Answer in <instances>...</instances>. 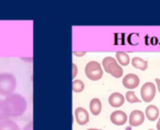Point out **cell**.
<instances>
[{"label": "cell", "mask_w": 160, "mask_h": 130, "mask_svg": "<svg viewBox=\"0 0 160 130\" xmlns=\"http://www.w3.org/2000/svg\"><path fill=\"white\" fill-rule=\"evenodd\" d=\"M71 88H72V91L75 93H80L82 92L83 89H85V83L83 81L81 80H73L72 81V84H71Z\"/></svg>", "instance_id": "cell-17"}, {"label": "cell", "mask_w": 160, "mask_h": 130, "mask_svg": "<svg viewBox=\"0 0 160 130\" xmlns=\"http://www.w3.org/2000/svg\"><path fill=\"white\" fill-rule=\"evenodd\" d=\"M124 102H125L124 95L121 94V93H118V92L113 93V94H111L109 97L110 105L113 106V107H120V106H122L123 104H124Z\"/></svg>", "instance_id": "cell-10"}, {"label": "cell", "mask_w": 160, "mask_h": 130, "mask_svg": "<svg viewBox=\"0 0 160 130\" xmlns=\"http://www.w3.org/2000/svg\"><path fill=\"white\" fill-rule=\"evenodd\" d=\"M157 129L160 130V117H159V120H158V123H157Z\"/></svg>", "instance_id": "cell-23"}, {"label": "cell", "mask_w": 160, "mask_h": 130, "mask_svg": "<svg viewBox=\"0 0 160 130\" xmlns=\"http://www.w3.org/2000/svg\"><path fill=\"white\" fill-rule=\"evenodd\" d=\"M131 129H132V127H131V126H129V127H127V128H126V130H131Z\"/></svg>", "instance_id": "cell-25"}, {"label": "cell", "mask_w": 160, "mask_h": 130, "mask_svg": "<svg viewBox=\"0 0 160 130\" xmlns=\"http://www.w3.org/2000/svg\"><path fill=\"white\" fill-rule=\"evenodd\" d=\"M23 130H33V121H30L29 123H27L24 126V128H23Z\"/></svg>", "instance_id": "cell-20"}, {"label": "cell", "mask_w": 160, "mask_h": 130, "mask_svg": "<svg viewBox=\"0 0 160 130\" xmlns=\"http://www.w3.org/2000/svg\"><path fill=\"white\" fill-rule=\"evenodd\" d=\"M72 54L75 56H78V57H82V56L86 55V51H72Z\"/></svg>", "instance_id": "cell-21"}, {"label": "cell", "mask_w": 160, "mask_h": 130, "mask_svg": "<svg viewBox=\"0 0 160 130\" xmlns=\"http://www.w3.org/2000/svg\"><path fill=\"white\" fill-rule=\"evenodd\" d=\"M75 118L78 125L83 126L86 123H88V121L90 120L89 113L87 112V109H85L83 107H78L75 110Z\"/></svg>", "instance_id": "cell-7"}, {"label": "cell", "mask_w": 160, "mask_h": 130, "mask_svg": "<svg viewBox=\"0 0 160 130\" xmlns=\"http://www.w3.org/2000/svg\"><path fill=\"white\" fill-rule=\"evenodd\" d=\"M102 68L114 78H121L123 75V68L113 57H105L102 61Z\"/></svg>", "instance_id": "cell-3"}, {"label": "cell", "mask_w": 160, "mask_h": 130, "mask_svg": "<svg viewBox=\"0 0 160 130\" xmlns=\"http://www.w3.org/2000/svg\"><path fill=\"white\" fill-rule=\"evenodd\" d=\"M0 130H20V128L13 120L8 119L0 121Z\"/></svg>", "instance_id": "cell-15"}, {"label": "cell", "mask_w": 160, "mask_h": 130, "mask_svg": "<svg viewBox=\"0 0 160 130\" xmlns=\"http://www.w3.org/2000/svg\"><path fill=\"white\" fill-rule=\"evenodd\" d=\"M5 102L9 108L11 117L21 116L24 114L28 108L27 99L20 94H11L10 96L6 97Z\"/></svg>", "instance_id": "cell-1"}, {"label": "cell", "mask_w": 160, "mask_h": 130, "mask_svg": "<svg viewBox=\"0 0 160 130\" xmlns=\"http://www.w3.org/2000/svg\"><path fill=\"white\" fill-rule=\"evenodd\" d=\"M156 84H157V89L160 93V79H156Z\"/></svg>", "instance_id": "cell-22"}, {"label": "cell", "mask_w": 160, "mask_h": 130, "mask_svg": "<svg viewBox=\"0 0 160 130\" xmlns=\"http://www.w3.org/2000/svg\"><path fill=\"white\" fill-rule=\"evenodd\" d=\"M71 67H72V79L75 80V78L77 77V72H78V68H77V66H76V64H72L71 65Z\"/></svg>", "instance_id": "cell-19"}, {"label": "cell", "mask_w": 160, "mask_h": 130, "mask_svg": "<svg viewBox=\"0 0 160 130\" xmlns=\"http://www.w3.org/2000/svg\"><path fill=\"white\" fill-rule=\"evenodd\" d=\"M145 120V114L142 112V110H133L131 113L128 117V121H129V125L131 127H138L140 126Z\"/></svg>", "instance_id": "cell-6"}, {"label": "cell", "mask_w": 160, "mask_h": 130, "mask_svg": "<svg viewBox=\"0 0 160 130\" xmlns=\"http://www.w3.org/2000/svg\"><path fill=\"white\" fill-rule=\"evenodd\" d=\"M101 109H102V104H101L100 99H92L91 102H90V112H91L94 116H98L101 113Z\"/></svg>", "instance_id": "cell-14"}, {"label": "cell", "mask_w": 160, "mask_h": 130, "mask_svg": "<svg viewBox=\"0 0 160 130\" xmlns=\"http://www.w3.org/2000/svg\"><path fill=\"white\" fill-rule=\"evenodd\" d=\"M17 88V79L12 73H0V95L10 96Z\"/></svg>", "instance_id": "cell-2"}, {"label": "cell", "mask_w": 160, "mask_h": 130, "mask_svg": "<svg viewBox=\"0 0 160 130\" xmlns=\"http://www.w3.org/2000/svg\"><path fill=\"white\" fill-rule=\"evenodd\" d=\"M132 65H133L134 68L139 69V70H142V71H145L148 68V62H147V60L142 59L140 57H134L133 59H132Z\"/></svg>", "instance_id": "cell-13"}, {"label": "cell", "mask_w": 160, "mask_h": 130, "mask_svg": "<svg viewBox=\"0 0 160 130\" xmlns=\"http://www.w3.org/2000/svg\"><path fill=\"white\" fill-rule=\"evenodd\" d=\"M123 85L128 90H134L139 85V78L135 73H128L123 79Z\"/></svg>", "instance_id": "cell-8"}, {"label": "cell", "mask_w": 160, "mask_h": 130, "mask_svg": "<svg viewBox=\"0 0 160 130\" xmlns=\"http://www.w3.org/2000/svg\"><path fill=\"white\" fill-rule=\"evenodd\" d=\"M10 117H11V114H10V110L5 99H0V121L8 120L10 119Z\"/></svg>", "instance_id": "cell-12"}, {"label": "cell", "mask_w": 160, "mask_h": 130, "mask_svg": "<svg viewBox=\"0 0 160 130\" xmlns=\"http://www.w3.org/2000/svg\"><path fill=\"white\" fill-rule=\"evenodd\" d=\"M125 99H126L128 103H139L140 99H138L137 96L135 95V93L133 92V91H128V92H126V94H125Z\"/></svg>", "instance_id": "cell-18"}, {"label": "cell", "mask_w": 160, "mask_h": 130, "mask_svg": "<svg viewBox=\"0 0 160 130\" xmlns=\"http://www.w3.org/2000/svg\"><path fill=\"white\" fill-rule=\"evenodd\" d=\"M116 59H118V62L120 64V66H127L131 62V59H129V56L127 53H124V51H118L116 53Z\"/></svg>", "instance_id": "cell-16"}, {"label": "cell", "mask_w": 160, "mask_h": 130, "mask_svg": "<svg viewBox=\"0 0 160 130\" xmlns=\"http://www.w3.org/2000/svg\"><path fill=\"white\" fill-rule=\"evenodd\" d=\"M112 123L116 126H123L127 120H128V117H127L126 113L123 112V110H115L111 114L110 116Z\"/></svg>", "instance_id": "cell-9"}, {"label": "cell", "mask_w": 160, "mask_h": 130, "mask_svg": "<svg viewBox=\"0 0 160 130\" xmlns=\"http://www.w3.org/2000/svg\"><path fill=\"white\" fill-rule=\"evenodd\" d=\"M85 72L88 79L92 80V81H98L102 78L103 70L101 65L98 61H90L86 65Z\"/></svg>", "instance_id": "cell-4"}, {"label": "cell", "mask_w": 160, "mask_h": 130, "mask_svg": "<svg viewBox=\"0 0 160 130\" xmlns=\"http://www.w3.org/2000/svg\"><path fill=\"white\" fill-rule=\"evenodd\" d=\"M149 130H152V129H149Z\"/></svg>", "instance_id": "cell-26"}, {"label": "cell", "mask_w": 160, "mask_h": 130, "mask_svg": "<svg viewBox=\"0 0 160 130\" xmlns=\"http://www.w3.org/2000/svg\"><path fill=\"white\" fill-rule=\"evenodd\" d=\"M145 116H146L150 121L157 120L158 117H159V109H158V107L155 105L147 106L146 112H145Z\"/></svg>", "instance_id": "cell-11"}, {"label": "cell", "mask_w": 160, "mask_h": 130, "mask_svg": "<svg viewBox=\"0 0 160 130\" xmlns=\"http://www.w3.org/2000/svg\"><path fill=\"white\" fill-rule=\"evenodd\" d=\"M87 130H100V129H96V128H91V129H87Z\"/></svg>", "instance_id": "cell-24"}, {"label": "cell", "mask_w": 160, "mask_h": 130, "mask_svg": "<svg viewBox=\"0 0 160 130\" xmlns=\"http://www.w3.org/2000/svg\"><path fill=\"white\" fill-rule=\"evenodd\" d=\"M140 94H142V101L149 103L152 101L156 95V85L152 82H146L140 89Z\"/></svg>", "instance_id": "cell-5"}]
</instances>
